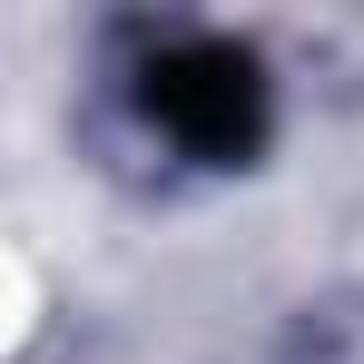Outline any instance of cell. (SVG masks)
<instances>
[{
  "instance_id": "6da1fadb",
  "label": "cell",
  "mask_w": 364,
  "mask_h": 364,
  "mask_svg": "<svg viewBox=\"0 0 364 364\" xmlns=\"http://www.w3.org/2000/svg\"><path fill=\"white\" fill-rule=\"evenodd\" d=\"M148 119L168 128L197 158H246L256 128H266V89H256V60L227 50V40H187L168 60H148Z\"/></svg>"
}]
</instances>
